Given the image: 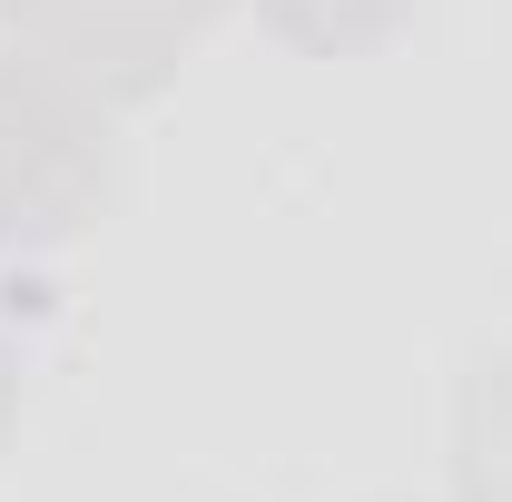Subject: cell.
<instances>
[{"instance_id":"1","label":"cell","mask_w":512,"mask_h":502,"mask_svg":"<svg viewBox=\"0 0 512 502\" xmlns=\"http://www.w3.org/2000/svg\"><path fill=\"white\" fill-rule=\"evenodd\" d=\"M109 197V99L30 40L0 50V247H50Z\"/></svg>"},{"instance_id":"5","label":"cell","mask_w":512,"mask_h":502,"mask_svg":"<svg viewBox=\"0 0 512 502\" xmlns=\"http://www.w3.org/2000/svg\"><path fill=\"white\" fill-rule=\"evenodd\" d=\"M0 443H10V345H0Z\"/></svg>"},{"instance_id":"3","label":"cell","mask_w":512,"mask_h":502,"mask_svg":"<svg viewBox=\"0 0 512 502\" xmlns=\"http://www.w3.org/2000/svg\"><path fill=\"white\" fill-rule=\"evenodd\" d=\"M453 473H463V502H512V355H493L483 375L463 384Z\"/></svg>"},{"instance_id":"2","label":"cell","mask_w":512,"mask_h":502,"mask_svg":"<svg viewBox=\"0 0 512 502\" xmlns=\"http://www.w3.org/2000/svg\"><path fill=\"white\" fill-rule=\"evenodd\" d=\"M217 10L227 0H10L20 40L69 79H89L99 99H148Z\"/></svg>"},{"instance_id":"4","label":"cell","mask_w":512,"mask_h":502,"mask_svg":"<svg viewBox=\"0 0 512 502\" xmlns=\"http://www.w3.org/2000/svg\"><path fill=\"white\" fill-rule=\"evenodd\" d=\"M266 10V30L286 40V50H306V60H355V50H375L384 30L404 20V0H256Z\"/></svg>"}]
</instances>
